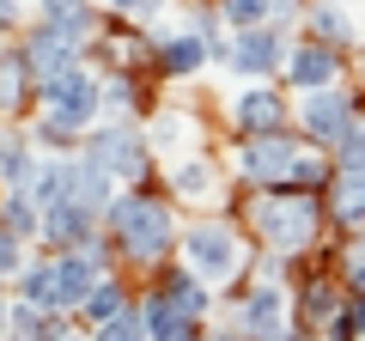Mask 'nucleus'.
Instances as JSON below:
<instances>
[{"label":"nucleus","instance_id":"f257e3e1","mask_svg":"<svg viewBox=\"0 0 365 341\" xmlns=\"http://www.w3.org/2000/svg\"><path fill=\"white\" fill-rule=\"evenodd\" d=\"M256 225H262V238L268 244H280V250H304L317 238V201L311 195H299V189H287V195H268L256 208Z\"/></svg>","mask_w":365,"mask_h":341},{"label":"nucleus","instance_id":"f03ea898","mask_svg":"<svg viewBox=\"0 0 365 341\" xmlns=\"http://www.w3.org/2000/svg\"><path fill=\"white\" fill-rule=\"evenodd\" d=\"M43 98H49V122H43V128H55V134L91 122V110H98V86H91V73L79 61L43 79Z\"/></svg>","mask_w":365,"mask_h":341},{"label":"nucleus","instance_id":"7ed1b4c3","mask_svg":"<svg viewBox=\"0 0 365 341\" xmlns=\"http://www.w3.org/2000/svg\"><path fill=\"white\" fill-rule=\"evenodd\" d=\"M244 177H256V183H311L317 165L292 141H280V134H256L244 146Z\"/></svg>","mask_w":365,"mask_h":341},{"label":"nucleus","instance_id":"20e7f679","mask_svg":"<svg viewBox=\"0 0 365 341\" xmlns=\"http://www.w3.org/2000/svg\"><path fill=\"white\" fill-rule=\"evenodd\" d=\"M116 232H122V250L146 263V256H158L170 244V213L158 201H146V195H128L116 208Z\"/></svg>","mask_w":365,"mask_h":341},{"label":"nucleus","instance_id":"39448f33","mask_svg":"<svg viewBox=\"0 0 365 341\" xmlns=\"http://www.w3.org/2000/svg\"><path fill=\"white\" fill-rule=\"evenodd\" d=\"M287 61V37H280V25H244L232 43V67L237 73H274V67Z\"/></svg>","mask_w":365,"mask_h":341},{"label":"nucleus","instance_id":"423d86ee","mask_svg":"<svg viewBox=\"0 0 365 341\" xmlns=\"http://www.w3.org/2000/svg\"><path fill=\"white\" fill-rule=\"evenodd\" d=\"M304 128H311L317 141L341 146V134L353 128V98L347 92H329V86H311V98H304Z\"/></svg>","mask_w":365,"mask_h":341},{"label":"nucleus","instance_id":"0eeeda50","mask_svg":"<svg viewBox=\"0 0 365 341\" xmlns=\"http://www.w3.org/2000/svg\"><path fill=\"white\" fill-rule=\"evenodd\" d=\"M182 250H189V268L195 275H232L237 268V238L225 225H195Z\"/></svg>","mask_w":365,"mask_h":341},{"label":"nucleus","instance_id":"6e6552de","mask_svg":"<svg viewBox=\"0 0 365 341\" xmlns=\"http://www.w3.org/2000/svg\"><path fill=\"white\" fill-rule=\"evenodd\" d=\"M244 329L256 341H287V292L280 287H256L244 299Z\"/></svg>","mask_w":365,"mask_h":341},{"label":"nucleus","instance_id":"1a4fd4ad","mask_svg":"<svg viewBox=\"0 0 365 341\" xmlns=\"http://www.w3.org/2000/svg\"><path fill=\"white\" fill-rule=\"evenodd\" d=\"M86 158H98V165L116 170V177H140V170H146V153H140V141H134L128 128H104L98 141H91Z\"/></svg>","mask_w":365,"mask_h":341},{"label":"nucleus","instance_id":"9d476101","mask_svg":"<svg viewBox=\"0 0 365 341\" xmlns=\"http://www.w3.org/2000/svg\"><path fill=\"white\" fill-rule=\"evenodd\" d=\"M79 61V49H73V37H67V31H55V25H43L37 37L25 43V67L37 79H49V73H61V67H73Z\"/></svg>","mask_w":365,"mask_h":341},{"label":"nucleus","instance_id":"9b49d317","mask_svg":"<svg viewBox=\"0 0 365 341\" xmlns=\"http://www.w3.org/2000/svg\"><path fill=\"white\" fill-rule=\"evenodd\" d=\"M280 67L292 73V86H329V79L341 73V55H335V43H304V49H292Z\"/></svg>","mask_w":365,"mask_h":341},{"label":"nucleus","instance_id":"f8f14e48","mask_svg":"<svg viewBox=\"0 0 365 341\" xmlns=\"http://www.w3.org/2000/svg\"><path fill=\"white\" fill-rule=\"evenodd\" d=\"M37 6H43V25L67 31L73 43H86L91 25H98V6H91V0H37Z\"/></svg>","mask_w":365,"mask_h":341},{"label":"nucleus","instance_id":"ddd939ff","mask_svg":"<svg viewBox=\"0 0 365 341\" xmlns=\"http://www.w3.org/2000/svg\"><path fill=\"white\" fill-rule=\"evenodd\" d=\"M67 201H79L86 213H98L110 201V170L98 165V158H86V165H73V177H67Z\"/></svg>","mask_w":365,"mask_h":341},{"label":"nucleus","instance_id":"4468645a","mask_svg":"<svg viewBox=\"0 0 365 341\" xmlns=\"http://www.w3.org/2000/svg\"><path fill=\"white\" fill-rule=\"evenodd\" d=\"M91 232V213L79 201H61V208H43V238L49 244H86Z\"/></svg>","mask_w":365,"mask_h":341},{"label":"nucleus","instance_id":"2eb2a0df","mask_svg":"<svg viewBox=\"0 0 365 341\" xmlns=\"http://www.w3.org/2000/svg\"><path fill=\"white\" fill-rule=\"evenodd\" d=\"M140 323H146V335H158V341H195V317L177 311L170 299H153Z\"/></svg>","mask_w":365,"mask_h":341},{"label":"nucleus","instance_id":"dca6fc26","mask_svg":"<svg viewBox=\"0 0 365 341\" xmlns=\"http://www.w3.org/2000/svg\"><path fill=\"white\" fill-rule=\"evenodd\" d=\"M280 116H287V110H280L274 92H244V98H237V128H244V134H274Z\"/></svg>","mask_w":365,"mask_h":341},{"label":"nucleus","instance_id":"f3484780","mask_svg":"<svg viewBox=\"0 0 365 341\" xmlns=\"http://www.w3.org/2000/svg\"><path fill=\"white\" fill-rule=\"evenodd\" d=\"M91 287H98L91 256H61V263H55V299H61V305H86Z\"/></svg>","mask_w":365,"mask_h":341},{"label":"nucleus","instance_id":"a211bd4d","mask_svg":"<svg viewBox=\"0 0 365 341\" xmlns=\"http://www.w3.org/2000/svg\"><path fill=\"white\" fill-rule=\"evenodd\" d=\"M335 213H341V225H365V165H347V170H341Z\"/></svg>","mask_w":365,"mask_h":341},{"label":"nucleus","instance_id":"6ab92c4d","mask_svg":"<svg viewBox=\"0 0 365 341\" xmlns=\"http://www.w3.org/2000/svg\"><path fill=\"white\" fill-rule=\"evenodd\" d=\"M67 177H73V165H43L37 177H31L25 195L37 201V208H61V201H67Z\"/></svg>","mask_w":365,"mask_h":341},{"label":"nucleus","instance_id":"aec40b11","mask_svg":"<svg viewBox=\"0 0 365 341\" xmlns=\"http://www.w3.org/2000/svg\"><path fill=\"white\" fill-rule=\"evenodd\" d=\"M165 299L177 305V311H189V317H201V311H207V292H201V275H195V268L170 275V280H165Z\"/></svg>","mask_w":365,"mask_h":341},{"label":"nucleus","instance_id":"412c9836","mask_svg":"<svg viewBox=\"0 0 365 341\" xmlns=\"http://www.w3.org/2000/svg\"><path fill=\"white\" fill-rule=\"evenodd\" d=\"M201 61H207V37H201V31H195V37H170L165 43V67H170V73H195Z\"/></svg>","mask_w":365,"mask_h":341},{"label":"nucleus","instance_id":"4be33fe9","mask_svg":"<svg viewBox=\"0 0 365 341\" xmlns=\"http://www.w3.org/2000/svg\"><path fill=\"white\" fill-rule=\"evenodd\" d=\"M25 299L37 305V311H43V305H49V311L61 305V299H55V263H37V268L25 275Z\"/></svg>","mask_w":365,"mask_h":341},{"label":"nucleus","instance_id":"5701e85b","mask_svg":"<svg viewBox=\"0 0 365 341\" xmlns=\"http://www.w3.org/2000/svg\"><path fill=\"white\" fill-rule=\"evenodd\" d=\"M207 189H213V170L201 165V158L177 165V195H189V201H195V195H207Z\"/></svg>","mask_w":365,"mask_h":341},{"label":"nucleus","instance_id":"b1692460","mask_svg":"<svg viewBox=\"0 0 365 341\" xmlns=\"http://www.w3.org/2000/svg\"><path fill=\"white\" fill-rule=\"evenodd\" d=\"M317 37H323V43H347L353 37V19L341 13V6H317Z\"/></svg>","mask_w":365,"mask_h":341},{"label":"nucleus","instance_id":"393cba45","mask_svg":"<svg viewBox=\"0 0 365 341\" xmlns=\"http://www.w3.org/2000/svg\"><path fill=\"white\" fill-rule=\"evenodd\" d=\"M6 329H13L19 341H61V335H55V323H43V317H37V305H31V311H19Z\"/></svg>","mask_w":365,"mask_h":341},{"label":"nucleus","instance_id":"a878e982","mask_svg":"<svg viewBox=\"0 0 365 341\" xmlns=\"http://www.w3.org/2000/svg\"><path fill=\"white\" fill-rule=\"evenodd\" d=\"M116 287H110V280H98V287H91L86 292V317H91V323H110V317H116Z\"/></svg>","mask_w":365,"mask_h":341},{"label":"nucleus","instance_id":"bb28decb","mask_svg":"<svg viewBox=\"0 0 365 341\" xmlns=\"http://www.w3.org/2000/svg\"><path fill=\"white\" fill-rule=\"evenodd\" d=\"M220 13L244 31V25H262V19H268V0H220Z\"/></svg>","mask_w":365,"mask_h":341},{"label":"nucleus","instance_id":"cd10ccee","mask_svg":"<svg viewBox=\"0 0 365 341\" xmlns=\"http://www.w3.org/2000/svg\"><path fill=\"white\" fill-rule=\"evenodd\" d=\"M25 170H31L25 146H19V141H6V146H0V177H6L13 189H25Z\"/></svg>","mask_w":365,"mask_h":341},{"label":"nucleus","instance_id":"c85d7f7f","mask_svg":"<svg viewBox=\"0 0 365 341\" xmlns=\"http://www.w3.org/2000/svg\"><path fill=\"white\" fill-rule=\"evenodd\" d=\"M146 323L140 317H110V323H98V341H140Z\"/></svg>","mask_w":365,"mask_h":341},{"label":"nucleus","instance_id":"c756f323","mask_svg":"<svg viewBox=\"0 0 365 341\" xmlns=\"http://www.w3.org/2000/svg\"><path fill=\"white\" fill-rule=\"evenodd\" d=\"M182 134H189V122H182V116H158V122H153V141H158V146L182 141Z\"/></svg>","mask_w":365,"mask_h":341},{"label":"nucleus","instance_id":"7c9ffc66","mask_svg":"<svg viewBox=\"0 0 365 341\" xmlns=\"http://www.w3.org/2000/svg\"><path fill=\"white\" fill-rule=\"evenodd\" d=\"M341 158H347V165H365V128H347V134H341Z\"/></svg>","mask_w":365,"mask_h":341},{"label":"nucleus","instance_id":"2f4dec72","mask_svg":"<svg viewBox=\"0 0 365 341\" xmlns=\"http://www.w3.org/2000/svg\"><path fill=\"white\" fill-rule=\"evenodd\" d=\"M304 311H311V317H329V311H335V287H311Z\"/></svg>","mask_w":365,"mask_h":341},{"label":"nucleus","instance_id":"473e14b6","mask_svg":"<svg viewBox=\"0 0 365 341\" xmlns=\"http://www.w3.org/2000/svg\"><path fill=\"white\" fill-rule=\"evenodd\" d=\"M110 6H122L128 19H158V6H165V0H110Z\"/></svg>","mask_w":365,"mask_h":341},{"label":"nucleus","instance_id":"72a5a7b5","mask_svg":"<svg viewBox=\"0 0 365 341\" xmlns=\"http://www.w3.org/2000/svg\"><path fill=\"white\" fill-rule=\"evenodd\" d=\"M6 225H13V232H31V208H25V195L6 201Z\"/></svg>","mask_w":365,"mask_h":341},{"label":"nucleus","instance_id":"f704fd0d","mask_svg":"<svg viewBox=\"0 0 365 341\" xmlns=\"http://www.w3.org/2000/svg\"><path fill=\"white\" fill-rule=\"evenodd\" d=\"M13 268H19V238L0 232V275H13Z\"/></svg>","mask_w":365,"mask_h":341},{"label":"nucleus","instance_id":"c9c22d12","mask_svg":"<svg viewBox=\"0 0 365 341\" xmlns=\"http://www.w3.org/2000/svg\"><path fill=\"white\" fill-rule=\"evenodd\" d=\"M0 104H19V61L0 67Z\"/></svg>","mask_w":365,"mask_h":341},{"label":"nucleus","instance_id":"e433bc0d","mask_svg":"<svg viewBox=\"0 0 365 341\" xmlns=\"http://www.w3.org/2000/svg\"><path fill=\"white\" fill-rule=\"evenodd\" d=\"M19 19V0H0V25H13Z\"/></svg>","mask_w":365,"mask_h":341},{"label":"nucleus","instance_id":"4c0bfd02","mask_svg":"<svg viewBox=\"0 0 365 341\" xmlns=\"http://www.w3.org/2000/svg\"><path fill=\"white\" fill-rule=\"evenodd\" d=\"M353 287H359V292H365V263H353Z\"/></svg>","mask_w":365,"mask_h":341},{"label":"nucleus","instance_id":"58836bf2","mask_svg":"<svg viewBox=\"0 0 365 341\" xmlns=\"http://www.w3.org/2000/svg\"><path fill=\"white\" fill-rule=\"evenodd\" d=\"M6 323H13V317H6V311H0V329H6Z\"/></svg>","mask_w":365,"mask_h":341},{"label":"nucleus","instance_id":"ea45409f","mask_svg":"<svg viewBox=\"0 0 365 341\" xmlns=\"http://www.w3.org/2000/svg\"><path fill=\"white\" fill-rule=\"evenodd\" d=\"M213 341H232V335H213Z\"/></svg>","mask_w":365,"mask_h":341}]
</instances>
